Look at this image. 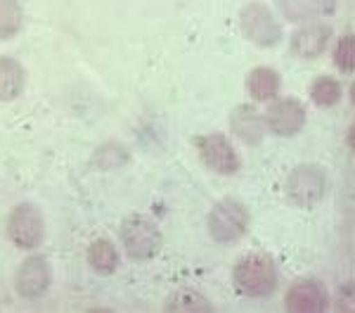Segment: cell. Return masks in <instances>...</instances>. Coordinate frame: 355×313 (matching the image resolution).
<instances>
[{
  "instance_id": "obj_1",
  "label": "cell",
  "mask_w": 355,
  "mask_h": 313,
  "mask_svg": "<svg viewBox=\"0 0 355 313\" xmlns=\"http://www.w3.org/2000/svg\"><path fill=\"white\" fill-rule=\"evenodd\" d=\"M232 280L237 285V289L251 299L270 297L277 287V269L275 261L268 254L251 252L244 254L242 259L234 264L232 269Z\"/></svg>"
},
{
  "instance_id": "obj_2",
  "label": "cell",
  "mask_w": 355,
  "mask_h": 313,
  "mask_svg": "<svg viewBox=\"0 0 355 313\" xmlns=\"http://www.w3.org/2000/svg\"><path fill=\"white\" fill-rule=\"evenodd\" d=\"M162 230L145 214H130L121 226V242L133 261H150L162 249Z\"/></svg>"
},
{
  "instance_id": "obj_3",
  "label": "cell",
  "mask_w": 355,
  "mask_h": 313,
  "mask_svg": "<svg viewBox=\"0 0 355 313\" xmlns=\"http://www.w3.org/2000/svg\"><path fill=\"white\" fill-rule=\"evenodd\" d=\"M249 223H251L249 209L239 199L232 197L216 202L214 209L209 212V232L220 244L237 242L249 230Z\"/></svg>"
},
{
  "instance_id": "obj_4",
  "label": "cell",
  "mask_w": 355,
  "mask_h": 313,
  "mask_svg": "<svg viewBox=\"0 0 355 313\" xmlns=\"http://www.w3.org/2000/svg\"><path fill=\"white\" fill-rule=\"evenodd\" d=\"M239 26H242L244 36L261 48H272L282 41V24L275 19L270 8L263 3L244 5L242 15H239Z\"/></svg>"
},
{
  "instance_id": "obj_5",
  "label": "cell",
  "mask_w": 355,
  "mask_h": 313,
  "mask_svg": "<svg viewBox=\"0 0 355 313\" xmlns=\"http://www.w3.org/2000/svg\"><path fill=\"white\" fill-rule=\"evenodd\" d=\"M287 195L299 207H315L327 195V174L315 164H301L289 174Z\"/></svg>"
},
{
  "instance_id": "obj_6",
  "label": "cell",
  "mask_w": 355,
  "mask_h": 313,
  "mask_svg": "<svg viewBox=\"0 0 355 313\" xmlns=\"http://www.w3.org/2000/svg\"><path fill=\"white\" fill-rule=\"evenodd\" d=\"M8 237L19 249H36L45 237L43 214L33 204H17L8 216Z\"/></svg>"
},
{
  "instance_id": "obj_7",
  "label": "cell",
  "mask_w": 355,
  "mask_h": 313,
  "mask_svg": "<svg viewBox=\"0 0 355 313\" xmlns=\"http://www.w3.org/2000/svg\"><path fill=\"white\" fill-rule=\"evenodd\" d=\"M194 147H197L199 157L206 164V169L216 171L220 176H232L237 174L242 162H239L237 150L232 147V142L223 133H204L194 138Z\"/></svg>"
},
{
  "instance_id": "obj_8",
  "label": "cell",
  "mask_w": 355,
  "mask_h": 313,
  "mask_svg": "<svg viewBox=\"0 0 355 313\" xmlns=\"http://www.w3.org/2000/svg\"><path fill=\"white\" fill-rule=\"evenodd\" d=\"M263 117H266L268 130H272L275 135H282V138L301 133L308 119L306 107L296 98H272Z\"/></svg>"
},
{
  "instance_id": "obj_9",
  "label": "cell",
  "mask_w": 355,
  "mask_h": 313,
  "mask_svg": "<svg viewBox=\"0 0 355 313\" xmlns=\"http://www.w3.org/2000/svg\"><path fill=\"white\" fill-rule=\"evenodd\" d=\"M50 282H53V271L45 256H31L17 271V294L24 299H38L48 292Z\"/></svg>"
},
{
  "instance_id": "obj_10",
  "label": "cell",
  "mask_w": 355,
  "mask_h": 313,
  "mask_svg": "<svg viewBox=\"0 0 355 313\" xmlns=\"http://www.w3.org/2000/svg\"><path fill=\"white\" fill-rule=\"evenodd\" d=\"M329 304V294L320 280H296L289 287L287 299H284V309L291 313H322Z\"/></svg>"
},
{
  "instance_id": "obj_11",
  "label": "cell",
  "mask_w": 355,
  "mask_h": 313,
  "mask_svg": "<svg viewBox=\"0 0 355 313\" xmlns=\"http://www.w3.org/2000/svg\"><path fill=\"white\" fill-rule=\"evenodd\" d=\"M331 41V26L327 22H306L303 26H299L291 36V53L301 60H315L327 50V45Z\"/></svg>"
},
{
  "instance_id": "obj_12",
  "label": "cell",
  "mask_w": 355,
  "mask_h": 313,
  "mask_svg": "<svg viewBox=\"0 0 355 313\" xmlns=\"http://www.w3.org/2000/svg\"><path fill=\"white\" fill-rule=\"evenodd\" d=\"M230 126L234 133L242 138L246 145L256 147L261 145L263 138L268 133V124L266 117L256 110L254 105H237L230 114Z\"/></svg>"
},
{
  "instance_id": "obj_13",
  "label": "cell",
  "mask_w": 355,
  "mask_h": 313,
  "mask_svg": "<svg viewBox=\"0 0 355 313\" xmlns=\"http://www.w3.org/2000/svg\"><path fill=\"white\" fill-rule=\"evenodd\" d=\"M277 5L291 22H313L334 12L336 0H277Z\"/></svg>"
},
{
  "instance_id": "obj_14",
  "label": "cell",
  "mask_w": 355,
  "mask_h": 313,
  "mask_svg": "<svg viewBox=\"0 0 355 313\" xmlns=\"http://www.w3.org/2000/svg\"><path fill=\"white\" fill-rule=\"evenodd\" d=\"M26 71L15 57H0V102H12L24 93Z\"/></svg>"
},
{
  "instance_id": "obj_15",
  "label": "cell",
  "mask_w": 355,
  "mask_h": 313,
  "mask_svg": "<svg viewBox=\"0 0 355 313\" xmlns=\"http://www.w3.org/2000/svg\"><path fill=\"white\" fill-rule=\"evenodd\" d=\"M279 85H282L279 74L272 67H256L246 76V90L256 102H270L272 98H277Z\"/></svg>"
},
{
  "instance_id": "obj_16",
  "label": "cell",
  "mask_w": 355,
  "mask_h": 313,
  "mask_svg": "<svg viewBox=\"0 0 355 313\" xmlns=\"http://www.w3.org/2000/svg\"><path fill=\"white\" fill-rule=\"evenodd\" d=\"M88 261L95 273H100V276H112V273L119 269V252H116V247H114V242L102 237V240H95L90 244Z\"/></svg>"
},
{
  "instance_id": "obj_17",
  "label": "cell",
  "mask_w": 355,
  "mask_h": 313,
  "mask_svg": "<svg viewBox=\"0 0 355 313\" xmlns=\"http://www.w3.org/2000/svg\"><path fill=\"white\" fill-rule=\"evenodd\" d=\"M311 98L318 107H334L343 98V85L334 76H318L311 85Z\"/></svg>"
},
{
  "instance_id": "obj_18",
  "label": "cell",
  "mask_w": 355,
  "mask_h": 313,
  "mask_svg": "<svg viewBox=\"0 0 355 313\" xmlns=\"http://www.w3.org/2000/svg\"><path fill=\"white\" fill-rule=\"evenodd\" d=\"M24 24L19 0H0V38H15Z\"/></svg>"
},
{
  "instance_id": "obj_19",
  "label": "cell",
  "mask_w": 355,
  "mask_h": 313,
  "mask_svg": "<svg viewBox=\"0 0 355 313\" xmlns=\"http://www.w3.org/2000/svg\"><path fill=\"white\" fill-rule=\"evenodd\" d=\"M166 311H214V306L206 301L204 294L194 292V289H182L171 297V301L166 304Z\"/></svg>"
},
{
  "instance_id": "obj_20",
  "label": "cell",
  "mask_w": 355,
  "mask_h": 313,
  "mask_svg": "<svg viewBox=\"0 0 355 313\" xmlns=\"http://www.w3.org/2000/svg\"><path fill=\"white\" fill-rule=\"evenodd\" d=\"M334 65L346 74L353 71V36H343L341 41L336 43Z\"/></svg>"
}]
</instances>
